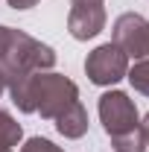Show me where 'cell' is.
Instances as JSON below:
<instances>
[{
  "label": "cell",
  "mask_w": 149,
  "mask_h": 152,
  "mask_svg": "<svg viewBox=\"0 0 149 152\" xmlns=\"http://www.w3.org/2000/svg\"><path fill=\"white\" fill-rule=\"evenodd\" d=\"M12 102L23 114H41L44 120H56L64 114L73 102H79V88L73 79L53 70H38V73L20 79L18 85L9 88Z\"/></svg>",
  "instance_id": "1"
},
{
  "label": "cell",
  "mask_w": 149,
  "mask_h": 152,
  "mask_svg": "<svg viewBox=\"0 0 149 152\" xmlns=\"http://www.w3.org/2000/svg\"><path fill=\"white\" fill-rule=\"evenodd\" d=\"M53 64H56L53 47H47L38 38L9 26V35H6L3 53H0V67L6 73V91L12 85H18L20 79L38 73V70H53Z\"/></svg>",
  "instance_id": "2"
},
{
  "label": "cell",
  "mask_w": 149,
  "mask_h": 152,
  "mask_svg": "<svg viewBox=\"0 0 149 152\" xmlns=\"http://www.w3.org/2000/svg\"><path fill=\"white\" fill-rule=\"evenodd\" d=\"M99 123H102L108 137H117V134L137 129L140 114H137L134 99L129 94H123V91H105L99 96Z\"/></svg>",
  "instance_id": "3"
},
{
  "label": "cell",
  "mask_w": 149,
  "mask_h": 152,
  "mask_svg": "<svg viewBox=\"0 0 149 152\" xmlns=\"http://www.w3.org/2000/svg\"><path fill=\"white\" fill-rule=\"evenodd\" d=\"M85 73H88V79L93 85H102V88L105 85H117L120 79H126V73H129V56L114 41L99 44L85 58Z\"/></svg>",
  "instance_id": "4"
},
{
  "label": "cell",
  "mask_w": 149,
  "mask_h": 152,
  "mask_svg": "<svg viewBox=\"0 0 149 152\" xmlns=\"http://www.w3.org/2000/svg\"><path fill=\"white\" fill-rule=\"evenodd\" d=\"M111 38L129 58H149V20L137 12H123L114 20Z\"/></svg>",
  "instance_id": "5"
},
{
  "label": "cell",
  "mask_w": 149,
  "mask_h": 152,
  "mask_svg": "<svg viewBox=\"0 0 149 152\" xmlns=\"http://www.w3.org/2000/svg\"><path fill=\"white\" fill-rule=\"evenodd\" d=\"M105 0H70V15H67V32L76 41L96 38L105 29Z\"/></svg>",
  "instance_id": "6"
},
{
  "label": "cell",
  "mask_w": 149,
  "mask_h": 152,
  "mask_svg": "<svg viewBox=\"0 0 149 152\" xmlns=\"http://www.w3.org/2000/svg\"><path fill=\"white\" fill-rule=\"evenodd\" d=\"M56 129H58V134H64L67 140L82 137V134L88 132V111H85V105H82V102H73L64 114H58L56 117Z\"/></svg>",
  "instance_id": "7"
},
{
  "label": "cell",
  "mask_w": 149,
  "mask_h": 152,
  "mask_svg": "<svg viewBox=\"0 0 149 152\" xmlns=\"http://www.w3.org/2000/svg\"><path fill=\"white\" fill-rule=\"evenodd\" d=\"M20 137H23L20 123L9 111L0 108V152H15V146L20 143Z\"/></svg>",
  "instance_id": "8"
},
{
  "label": "cell",
  "mask_w": 149,
  "mask_h": 152,
  "mask_svg": "<svg viewBox=\"0 0 149 152\" xmlns=\"http://www.w3.org/2000/svg\"><path fill=\"white\" fill-rule=\"evenodd\" d=\"M111 146H114V152H146V132H143V126L111 137Z\"/></svg>",
  "instance_id": "9"
},
{
  "label": "cell",
  "mask_w": 149,
  "mask_h": 152,
  "mask_svg": "<svg viewBox=\"0 0 149 152\" xmlns=\"http://www.w3.org/2000/svg\"><path fill=\"white\" fill-rule=\"evenodd\" d=\"M126 79L131 82V88H134L137 94L149 96V58H137L134 67H129Z\"/></svg>",
  "instance_id": "10"
},
{
  "label": "cell",
  "mask_w": 149,
  "mask_h": 152,
  "mask_svg": "<svg viewBox=\"0 0 149 152\" xmlns=\"http://www.w3.org/2000/svg\"><path fill=\"white\" fill-rule=\"evenodd\" d=\"M20 152H64V149L56 146L53 140H47V137H29V140L20 146Z\"/></svg>",
  "instance_id": "11"
},
{
  "label": "cell",
  "mask_w": 149,
  "mask_h": 152,
  "mask_svg": "<svg viewBox=\"0 0 149 152\" xmlns=\"http://www.w3.org/2000/svg\"><path fill=\"white\" fill-rule=\"evenodd\" d=\"M12 9H32L35 3H41V0H6Z\"/></svg>",
  "instance_id": "12"
},
{
  "label": "cell",
  "mask_w": 149,
  "mask_h": 152,
  "mask_svg": "<svg viewBox=\"0 0 149 152\" xmlns=\"http://www.w3.org/2000/svg\"><path fill=\"white\" fill-rule=\"evenodd\" d=\"M140 126H143V132H146V149H149V111H146V117H143Z\"/></svg>",
  "instance_id": "13"
},
{
  "label": "cell",
  "mask_w": 149,
  "mask_h": 152,
  "mask_svg": "<svg viewBox=\"0 0 149 152\" xmlns=\"http://www.w3.org/2000/svg\"><path fill=\"white\" fill-rule=\"evenodd\" d=\"M3 91H6V73H3V67H0V96H3Z\"/></svg>",
  "instance_id": "14"
}]
</instances>
